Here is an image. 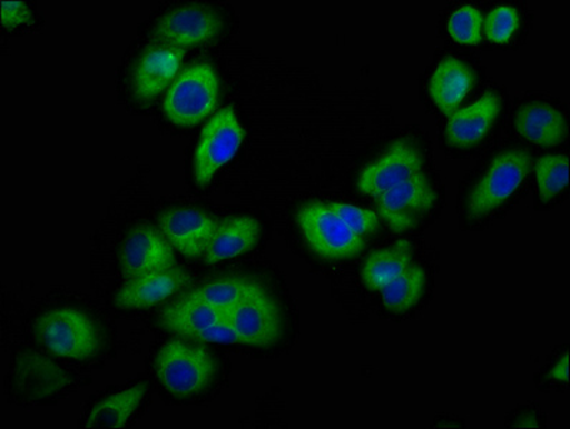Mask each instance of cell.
Returning a JSON list of instances; mask_svg holds the SVG:
<instances>
[{
    "label": "cell",
    "mask_w": 570,
    "mask_h": 429,
    "mask_svg": "<svg viewBox=\"0 0 570 429\" xmlns=\"http://www.w3.org/2000/svg\"><path fill=\"white\" fill-rule=\"evenodd\" d=\"M168 332L191 341L272 348L284 336L282 306L258 279H214L183 293L159 313Z\"/></svg>",
    "instance_id": "1"
},
{
    "label": "cell",
    "mask_w": 570,
    "mask_h": 429,
    "mask_svg": "<svg viewBox=\"0 0 570 429\" xmlns=\"http://www.w3.org/2000/svg\"><path fill=\"white\" fill-rule=\"evenodd\" d=\"M218 371L212 351L183 339L165 343L154 359L155 378L175 398L204 396L217 382Z\"/></svg>",
    "instance_id": "2"
},
{
    "label": "cell",
    "mask_w": 570,
    "mask_h": 429,
    "mask_svg": "<svg viewBox=\"0 0 570 429\" xmlns=\"http://www.w3.org/2000/svg\"><path fill=\"white\" fill-rule=\"evenodd\" d=\"M35 337L52 356L75 361L97 357L102 343L101 332L91 317L69 307L45 312L35 323Z\"/></svg>",
    "instance_id": "3"
},
{
    "label": "cell",
    "mask_w": 570,
    "mask_h": 429,
    "mask_svg": "<svg viewBox=\"0 0 570 429\" xmlns=\"http://www.w3.org/2000/svg\"><path fill=\"white\" fill-rule=\"evenodd\" d=\"M218 98L219 78L213 64L194 62L168 88L164 113L177 127H194L217 109Z\"/></svg>",
    "instance_id": "4"
},
{
    "label": "cell",
    "mask_w": 570,
    "mask_h": 429,
    "mask_svg": "<svg viewBox=\"0 0 570 429\" xmlns=\"http://www.w3.org/2000/svg\"><path fill=\"white\" fill-rule=\"evenodd\" d=\"M532 169V158L524 151H504L490 162L487 172L470 192L468 211L470 217L482 218L502 207Z\"/></svg>",
    "instance_id": "5"
},
{
    "label": "cell",
    "mask_w": 570,
    "mask_h": 429,
    "mask_svg": "<svg viewBox=\"0 0 570 429\" xmlns=\"http://www.w3.org/2000/svg\"><path fill=\"white\" fill-rule=\"evenodd\" d=\"M244 128L233 108L219 109L199 134L194 157L198 187H207L215 173L232 161L244 141Z\"/></svg>",
    "instance_id": "6"
},
{
    "label": "cell",
    "mask_w": 570,
    "mask_h": 429,
    "mask_svg": "<svg viewBox=\"0 0 570 429\" xmlns=\"http://www.w3.org/2000/svg\"><path fill=\"white\" fill-rule=\"evenodd\" d=\"M298 226L308 246L324 259L353 258L366 249V239L350 231L327 202L306 204L298 213Z\"/></svg>",
    "instance_id": "7"
},
{
    "label": "cell",
    "mask_w": 570,
    "mask_h": 429,
    "mask_svg": "<svg viewBox=\"0 0 570 429\" xmlns=\"http://www.w3.org/2000/svg\"><path fill=\"white\" fill-rule=\"evenodd\" d=\"M223 29V18L205 4H183L164 14L155 24V41L177 48L212 41Z\"/></svg>",
    "instance_id": "8"
},
{
    "label": "cell",
    "mask_w": 570,
    "mask_h": 429,
    "mask_svg": "<svg viewBox=\"0 0 570 429\" xmlns=\"http://www.w3.org/2000/svg\"><path fill=\"white\" fill-rule=\"evenodd\" d=\"M438 201L436 191L426 174L419 173L377 199L380 217L394 232L416 228Z\"/></svg>",
    "instance_id": "9"
},
{
    "label": "cell",
    "mask_w": 570,
    "mask_h": 429,
    "mask_svg": "<svg viewBox=\"0 0 570 429\" xmlns=\"http://www.w3.org/2000/svg\"><path fill=\"white\" fill-rule=\"evenodd\" d=\"M119 266L127 279L164 271L175 267L174 247L161 229L144 223L135 227L125 239L119 252Z\"/></svg>",
    "instance_id": "10"
},
{
    "label": "cell",
    "mask_w": 570,
    "mask_h": 429,
    "mask_svg": "<svg viewBox=\"0 0 570 429\" xmlns=\"http://www.w3.org/2000/svg\"><path fill=\"white\" fill-rule=\"evenodd\" d=\"M424 154L416 144L399 142L393 144L379 161L364 169L360 177V192L374 199L383 197L390 189L422 173Z\"/></svg>",
    "instance_id": "11"
},
{
    "label": "cell",
    "mask_w": 570,
    "mask_h": 429,
    "mask_svg": "<svg viewBox=\"0 0 570 429\" xmlns=\"http://www.w3.org/2000/svg\"><path fill=\"white\" fill-rule=\"evenodd\" d=\"M71 383V377L61 367L37 353H23L14 361L13 391L23 401H47L61 396Z\"/></svg>",
    "instance_id": "12"
},
{
    "label": "cell",
    "mask_w": 570,
    "mask_h": 429,
    "mask_svg": "<svg viewBox=\"0 0 570 429\" xmlns=\"http://www.w3.org/2000/svg\"><path fill=\"white\" fill-rule=\"evenodd\" d=\"M217 226L213 214L194 208L169 209L158 219L159 229L174 249L191 259L204 256Z\"/></svg>",
    "instance_id": "13"
},
{
    "label": "cell",
    "mask_w": 570,
    "mask_h": 429,
    "mask_svg": "<svg viewBox=\"0 0 570 429\" xmlns=\"http://www.w3.org/2000/svg\"><path fill=\"white\" fill-rule=\"evenodd\" d=\"M185 57V49L157 43L145 49L135 63L132 89L135 97L149 101L171 87L178 77Z\"/></svg>",
    "instance_id": "14"
},
{
    "label": "cell",
    "mask_w": 570,
    "mask_h": 429,
    "mask_svg": "<svg viewBox=\"0 0 570 429\" xmlns=\"http://www.w3.org/2000/svg\"><path fill=\"white\" fill-rule=\"evenodd\" d=\"M189 276L181 268L173 267L128 279L119 289L115 303L122 309H145L163 302L187 286Z\"/></svg>",
    "instance_id": "15"
},
{
    "label": "cell",
    "mask_w": 570,
    "mask_h": 429,
    "mask_svg": "<svg viewBox=\"0 0 570 429\" xmlns=\"http://www.w3.org/2000/svg\"><path fill=\"white\" fill-rule=\"evenodd\" d=\"M497 93H484L476 102L450 114L446 139L454 148H470L482 142L497 122L500 112Z\"/></svg>",
    "instance_id": "16"
},
{
    "label": "cell",
    "mask_w": 570,
    "mask_h": 429,
    "mask_svg": "<svg viewBox=\"0 0 570 429\" xmlns=\"http://www.w3.org/2000/svg\"><path fill=\"white\" fill-rule=\"evenodd\" d=\"M262 237V223L253 217H233L218 221L203 261L208 266L243 256L257 246Z\"/></svg>",
    "instance_id": "17"
},
{
    "label": "cell",
    "mask_w": 570,
    "mask_h": 429,
    "mask_svg": "<svg viewBox=\"0 0 570 429\" xmlns=\"http://www.w3.org/2000/svg\"><path fill=\"white\" fill-rule=\"evenodd\" d=\"M514 128L520 137L543 148L557 147L568 134L564 114L544 102H532L520 109Z\"/></svg>",
    "instance_id": "18"
},
{
    "label": "cell",
    "mask_w": 570,
    "mask_h": 429,
    "mask_svg": "<svg viewBox=\"0 0 570 429\" xmlns=\"http://www.w3.org/2000/svg\"><path fill=\"white\" fill-rule=\"evenodd\" d=\"M474 74L466 63L446 58L440 62L429 83L432 101L444 114L458 111L460 103L472 91Z\"/></svg>",
    "instance_id": "19"
},
{
    "label": "cell",
    "mask_w": 570,
    "mask_h": 429,
    "mask_svg": "<svg viewBox=\"0 0 570 429\" xmlns=\"http://www.w3.org/2000/svg\"><path fill=\"white\" fill-rule=\"evenodd\" d=\"M147 393V386L138 383L131 388L112 393L108 398L99 401L87 418H85V428H117L127 427L129 419L132 418Z\"/></svg>",
    "instance_id": "20"
},
{
    "label": "cell",
    "mask_w": 570,
    "mask_h": 429,
    "mask_svg": "<svg viewBox=\"0 0 570 429\" xmlns=\"http://www.w3.org/2000/svg\"><path fill=\"white\" fill-rule=\"evenodd\" d=\"M413 247L407 241L393 243L367 258L362 271L364 286L372 291H382L389 282L400 276L412 263Z\"/></svg>",
    "instance_id": "21"
},
{
    "label": "cell",
    "mask_w": 570,
    "mask_h": 429,
    "mask_svg": "<svg viewBox=\"0 0 570 429\" xmlns=\"http://www.w3.org/2000/svg\"><path fill=\"white\" fill-rule=\"evenodd\" d=\"M426 283V271L410 263L400 276L382 289L384 307L393 312L409 311L422 299Z\"/></svg>",
    "instance_id": "22"
},
{
    "label": "cell",
    "mask_w": 570,
    "mask_h": 429,
    "mask_svg": "<svg viewBox=\"0 0 570 429\" xmlns=\"http://www.w3.org/2000/svg\"><path fill=\"white\" fill-rule=\"evenodd\" d=\"M539 197L543 202L552 201L569 183V159L567 154H547L537 163Z\"/></svg>",
    "instance_id": "23"
},
{
    "label": "cell",
    "mask_w": 570,
    "mask_h": 429,
    "mask_svg": "<svg viewBox=\"0 0 570 429\" xmlns=\"http://www.w3.org/2000/svg\"><path fill=\"white\" fill-rule=\"evenodd\" d=\"M483 14L473 7H462L449 19V33L454 41L476 44L482 39Z\"/></svg>",
    "instance_id": "24"
},
{
    "label": "cell",
    "mask_w": 570,
    "mask_h": 429,
    "mask_svg": "<svg viewBox=\"0 0 570 429\" xmlns=\"http://www.w3.org/2000/svg\"><path fill=\"white\" fill-rule=\"evenodd\" d=\"M330 211L346 226L350 231L360 237L370 236L379 228V214L367 209L353 207L350 203L327 202Z\"/></svg>",
    "instance_id": "25"
},
{
    "label": "cell",
    "mask_w": 570,
    "mask_h": 429,
    "mask_svg": "<svg viewBox=\"0 0 570 429\" xmlns=\"http://www.w3.org/2000/svg\"><path fill=\"white\" fill-rule=\"evenodd\" d=\"M483 22L484 32L490 41L504 43L518 31L519 14L512 7H499L493 9Z\"/></svg>",
    "instance_id": "26"
},
{
    "label": "cell",
    "mask_w": 570,
    "mask_h": 429,
    "mask_svg": "<svg viewBox=\"0 0 570 429\" xmlns=\"http://www.w3.org/2000/svg\"><path fill=\"white\" fill-rule=\"evenodd\" d=\"M35 21L31 8L23 0H2L0 22L3 28L13 29Z\"/></svg>",
    "instance_id": "27"
},
{
    "label": "cell",
    "mask_w": 570,
    "mask_h": 429,
    "mask_svg": "<svg viewBox=\"0 0 570 429\" xmlns=\"http://www.w3.org/2000/svg\"><path fill=\"white\" fill-rule=\"evenodd\" d=\"M550 377L558 379V381L568 382L569 379V356L564 353L563 359L554 366L552 372H550Z\"/></svg>",
    "instance_id": "28"
}]
</instances>
